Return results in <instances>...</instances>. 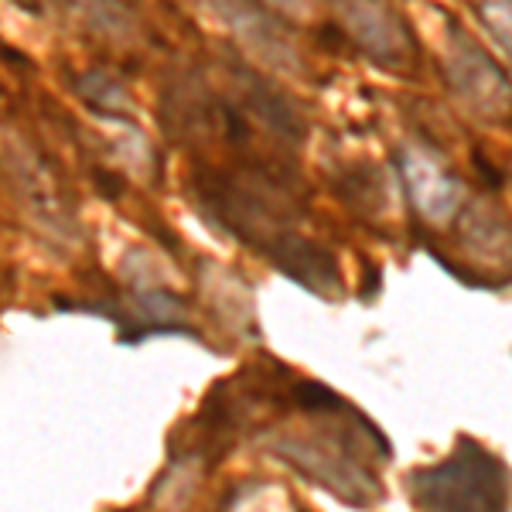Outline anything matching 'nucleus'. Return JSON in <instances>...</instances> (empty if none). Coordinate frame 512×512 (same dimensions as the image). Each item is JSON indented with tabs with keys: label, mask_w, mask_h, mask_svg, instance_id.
<instances>
[{
	"label": "nucleus",
	"mask_w": 512,
	"mask_h": 512,
	"mask_svg": "<svg viewBox=\"0 0 512 512\" xmlns=\"http://www.w3.org/2000/svg\"><path fill=\"white\" fill-rule=\"evenodd\" d=\"M458 243L468 256V277L478 287L512 280V216L499 202H465L458 212Z\"/></svg>",
	"instance_id": "7ed1b4c3"
},
{
	"label": "nucleus",
	"mask_w": 512,
	"mask_h": 512,
	"mask_svg": "<svg viewBox=\"0 0 512 512\" xmlns=\"http://www.w3.org/2000/svg\"><path fill=\"white\" fill-rule=\"evenodd\" d=\"M444 79H448L451 93L475 110L478 117L489 123H509L512 120V82L492 55L468 38L465 31L451 28V52L444 62Z\"/></svg>",
	"instance_id": "f03ea898"
},
{
	"label": "nucleus",
	"mask_w": 512,
	"mask_h": 512,
	"mask_svg": "<svg viewBox=\"0 0 512 512\" xmlns=\"http://www.w3.org/2000/svg\"><path fill=\"white\" fill-rule=\"evenodd\" d=\"M482 21L489 24V31L495 35L506 55L512 59V0H482Z\"/></svg>",
	"instance_id": "423d86ee"
},
{
	"label": "nucleus",
	"mask_w": 512,
	"mask_h": 512,
	"mask_svg": "<svg viewBox=\"0 0 512 512\" xmlns=\"http://www.w3.org/2000/svg\"><path fill=\"white\" fill-rule=\"evenodd\" d=\"M338 14H342L349 35L366 48L373 59L386 65H403L407 55L414 59V41L403 21L386 0H338Z\"/></svg>",
	"instance_id": "20e7f679"
},
{
	"label": "nucleus",
	"mask_w": 512,
	"mask_h": 512,
	"mask_svg": "<svg viewBox=\"0 0 512 512\" xmlns=\"http://www.w3.org/2000/svg\"><path fill=\"white\" fill-rule=\"evenodd\" d=\"M400 164L407 195L420 216L431 222H448L451 216H458L461 205H465V185L448 168H441L434 158H427L420 151H407Z\"/></svg>",
	"instance_id": "39448f33"
},
{
	"label": "nucleus",
	"mask_w": 512,
	"mask_h": 512,
	"mask_svg": "<svg viewBox=\"0 0 512 512\" xmlns=\"http://www.w3.org/2000/svg\"><path fill=\"white\" fill-rule=\"evenodd\" d=\"M407 492L420 512H506L512 478L495 454L461 437L448 458L407 478Z\"/></svg>",
	"instance_id": "f257e3e1"
}]
</instances>
